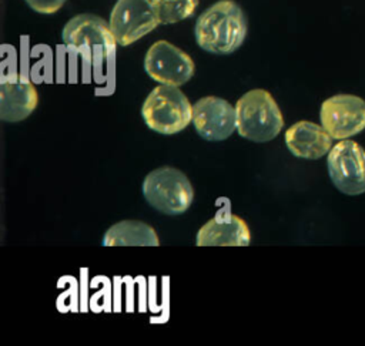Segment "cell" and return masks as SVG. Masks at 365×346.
<instances>
[{"instance_id":"6da1fadb","label":"cell","mask_w":365,"mask_h":346,"mask_svg":"<svg viewBox=\"0 0 365 346\" xmlns=\"http://www.w3.org/2000/svg\"><path fill=\"white\" fill-rule=\"evenodd\" d=\"M194 34L197 44L212 54L235 51L247 36V19L232 0H220L197 19Z\"/></svg>"},{"instance_id":"7a4b0ae2","label":"cell","mask_w":365,"mask_h":346,"mask_svg":"<svg viewBox=\"0 0 365 346\" xmlns=\"http://www.w3.org/2000/svg\"><path fill=\"white\" fill-rule=\"evenodd\" d=\"M237 131L254 142L274 140L284 127L282 112L274 97L262 88L247 91L235 104Z\"/></svg>"},{"instance_id":"3957f363","label":"cell","mask_w":365,"mask_h":346,"mask_svg":"<svg viewBox=\"0 0 365 346\" xmlns=\"http://www.w3.org/2000/svg\"><path fill=\"white\" fill-rule=\"evenodd\" d=\"M141 115L153 131L173 135L192 122V105L178 87L160 84L144 100Z\"/></svg>"},{"instance_id":"277c9868","label":"cell","mask_w":365,"mask_h":346,"mask_svg":"<svg viewBox=\"0 0 365 346\" xmlns=\"http://www.w3.org/2000/svg\"><path fill=\"white\" fill-rule=\"evenodd\" d=\"M143 195L154 209L165 215H180L191 205L194 188L182 171L160 167L145 175Z\"/></svg>"},{"instance_id":"5b68a950","label":"cell","mask_w":365,"mask_h":346,"mask_svg":"<svg viewBox=\"0 0 365 346\" xmlns=\"http://www.w3.org/2000/svg\"><path fill=\"white\" fill-rule=\"evenodd\" d=\"M61 37L67 48L93 53L103 58L110 57L115 51L117 44L110 24L104 19L90 13L77 14L70 19L63 28Z\"/></svg>"},{"instance_id":"8992f818","label":"cell","mask_w":365,"mask_h":346,"mask_svg":"<svg viewBox=\"0 0 365 346\" xmlns=\"http://www.w3.org/2000/svg\"><path fill=\"white\" fill-rule=\"evenodd\" d=\"M328 174L338 191L346 195L365 192V151L351 140H342L329 150Z\"/></svg>"},{"instance_id":"52a82bcc","label":"cell","mask_w":365,"mask_h":346,"mask_svg":"<svg viewBox=\"0 0 365 346\" xmlns=\"http://www.w3.org/2000/svg\"><path fill=\"white\" fill-rule=\"evenodd\" d=\"M144 70L160 84L180 87L194 75L195 65L185 51L170 41L158 40L145 53Z\"/></svg>"},{"instance_id":"ba28073f","label":"cell","mask_w":365,"mask_h":346,"mask_svg":"<svg viewBox=\"0 0 365 346\" xmlns=\"http://www.w3.org/2000/svg\"><path fill=\"white\" fill-rule=\"evenodd\" d=\"M319 118L334 140H345L365 128V101L351 94L332 95L322 103Z\"/></svg>"},{"instance_id":"9c48e42d","label":"cell","mask_w":365,"mask_h":346,"mask_svg":"<svg viewBox=\"0 0 365 346\" xmlns=\"http://www.w3.org/2000/svg\"><path fill=\"white\" fill-rule=\"evenodd\" d=\"M108 24L117 43L130 46L153 31L160 21L147 0H117Z\"/></svg>"},{"instance_id":"30bf717a","label":"cell","mask_w":365,"mask_h":346,"mask_svg":"<svg viewBox=\"0 0 365 346\" xmlns=\"http://www.w3.org/2000/svg\"><path fill=\"white\" fill-rule=\"evenodd\" d=\"M192 124L207 141L227 140L237 130L235 107L220 97H202L192 105Z\"/></svg>"},{"instance_id":"8fae6325","label":"cell","mask_w":365,"mask_h":346,"mask_svg":"<svg viewBox=\"0 0 365 346\" xmlns=\"http://www.w3.org/2000/svg\"><path fill=\"white\" fill-rule=\"evenodd\" d=\"M251 232L247 222L228 212L220 211L197 232V246H248Z\"/></svg>"},{"instance_id":"7c38bea8","label":"cell","mask_w":365,"mask_h":346,"mask_svg":"<svg viewBox=\"0 0 365 346\" xmlns=\"http://www.w3.org/2000/svg\"><path fill=\"white\" fill-rule=\"evenodd\" d=\"M38 95L33 83L16 75L4 78L0 85V118L7 122H19L27 118L37 107Z\"/></svg>"},{"instance_id":"4fadbf2b","label":"cell","mask_w":365,"mask_h":346,"mask_svg":"<svg viewBox=\"0 0 365 346\" xmlns=\"http://www.w3.org/2000/svg\"><path fill=\"white\" fill-rule=\"evenodd\" d=\"M285 144L298 158L318 159L332 148V137L322 125L298 121L285 131Z\"/></svg>"},{"instance_id":"5bb4252c","label":"cell","mask_w":365,"mask_h":346,"mask_svg":"<svg viewBox=\"0 0 365 346\" xmlns=\"http://www.w3.org/2000/svg\"><path fill=\"white\" fill-rule=\"evenodd\" d=\"M104 246H158L160 239L153 226L145 222L125 219L111 225L104 236Z\"/></svg>"},{"instance_id":"9a60e30c","label":"cell","mask_w":365,"mask_h":346,"mask_svg":"<svg viewBox=\"0 0 365 346\" xmlns=\"http://www.w3.org/2000/svg\"><path fill=\"white\" fill-rule=\"evenodd\" d=\"M160 24H173L192 16L198 0H147Z\"/></svg>"},{"instance_id":"2e32d148","label":"cell","mask_w":365,"mask_h":346,"mask_svg":"<svg viewBox=\"0 0 365 346\" xmlns=\"http://www.w3.org/2000/svg\"><path fill=\"white\" fill-rule=\"evenodd\" d=\"M26 1L37 13L53 14L64 4L66 0H26Z\"/></svg>"}]
</instances>
